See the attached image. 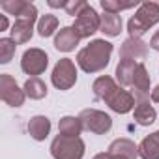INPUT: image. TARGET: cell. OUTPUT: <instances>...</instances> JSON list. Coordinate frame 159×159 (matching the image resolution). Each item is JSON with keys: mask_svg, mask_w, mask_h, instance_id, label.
Returning <instances> with one entry per match:
<instances>
[{"mask_svg": "<svg viewBox=\"0 0 159 159\" xmlns=\"http://www.w3.org/2000/svg\"><path fill=\"white\" fill-rule=\"evenodd\" d=\"M157 23H159V4L157 2H142L139 6L137 13L127 23L129 38H140Z\"/></svg>", "mask_w": 159, "mask_h": 159, "instance_id": "obj_2", "label": "cell"}, {"mask_svg": "<svg viewBox=\"0 0 159 159\" xmlns=\"http://www.w3.org/2000/svg\"><path fill=\"white\" fill-rule=\"evenodd\" d=\"M112 159H125V157H118V155H112Z\"/></svg>", "mask_w": 159, "mask_h": 159, "instance_id": "obj_33", "label": "cell"}, {"mask_svg": "<svg viewBox=\"0 0 159 159\" xmlns=\"http://www.w3.org/2000/svg\"><path fill=\"white\" fill-rule=\"evenodd\" d=\"M47 66H49V56H47L45 51L36 49V47L25 51L23 60H21V69H23L26 75L38 77V75H41V73L47 69Z\"/></svg>", "mask_w": 159, "mask_h": 159, "instance_id": "obj_8", "label": "cell"}, {"mask_svg": "<svg viewBox=\"0 0 159 159\" xmlns=\"http://www.w3.org/2000/svg\"><path fill=\"white\" fill-rule=\"evenodd\" d=\"M17 43L11 38H2L0 39V64H8L15 56Z\"/></svg>", "mask_w": 159, "mask_h": 159, "instance_id": "obj_25", "label": "cell"}, {"mask_svg": "<svg viewBox=\"0 0 159 159\" xmlns=\"http://www.w3.org/2000/svg\"><path fill=\"white\" fill-rule=\"evenodd\" d=\"M51 81L58 90H69L77 83V67L71 58H62L52 69Z\"/></svg>", "mask_w": 159, "mask_h": 159, "instance_id": "obj_5", "label": "cell"}, {"mask_svg": "<svg viewBox=\"0 0 159 159\" xmlns=\"http://www.w3.org/2000/svg\"><path fill=\"white\" fill-rule=\"evenodd\" d=\"M6 13L15 15V19H38V10L34 4L26 2V0H4L0 4Z\"/></svg>", "mask_w": 159, "mask_h": 159, "instance_id": "obj_10", "label": "cell"}, {"mask_svg": "<svg viewBox=\"0 0 159 159\" xmlns=\"http://www.w3.org/2000/svg\"><path fill=\"white\" fill-rule=\"evenodd\" d=\"M56 28H58V19H56L54 15L47 13V15L39 17V21H38V34H39L41 38L52 36V34L56 32Z\"/></svg>", "mask_w": 159, "mask_h": 159, "instance_id": "obj_24", "label": "cell"}, {"mask_svg": "<svg viewBox=\"0 0 159 159\" xmlns=\"http://www.w3.org/2000/svg\"><path fill=\"white\" fill-rule=\"evenodd\" d=\"M94 159H112V155H111L109 152H101V153L94 155Z\"/></svg>", "mask_w": 159, "mask_h": 159, "instance_id": "obj_31", "label": "cell"}, {"mask_svg": "<svg viewBox=\"0 0 159 159\" xmlns=\"http://www.w3.org/2000/svg\"><path fill=\"white\" fill-rule=\"evenodd\" d=\"M139 2H118V0H101V8L105 13H114L118 15L120 11L124 10H129V8H135Z\"/></svg>", "mask_w": 159, "mask_h": 159, "instance_id": "obj_26", "label": "cell"}, {"mask_svg": "<svg viewBox=\"0 0 159 159\" xmlns=\"http://www.w3.org/2000/svg\"><path fill=\"white\" fill-rule=\"evenodd\" d=\"M105 103H107L114 112H118V114H125V112H129V111L137 105L135 96H133L131 92L124 90L122 86H118V88L105 99Z\"/></svg>", "mask_w": 159, "mask_h": 159, "instance_id": "obj_9", "label": "cell"}, {"mask_svg": "<svg viewBox=\"0 0 159 159\" xmlns=\"http://www.w3.org/2000/svg\"><path fill=\"white\" fill-rule=\"evenodd\" d=\"M150 47H152L153 51H159V30L152 36V39H150Z\"/></svg>", "mask_w": 159, "mask_h": 159, "instance_id": "obj_28", "label": "cell"}, {"mask_svg": "<svg viewBox=\"0 0 159 159\" xmlns=\"http://www.w3.org/2000/svg\"><path fill=\"white\" fill-rule=\"evenodd\" d=\"M88 8V2H84V0H67L66 2V13L67 15H73V17H79L84 10Z\"/></svg>", "mask_w": 159, "mask_h": 159, "instance_id": "obj_27", "label": "cell"}, {"mask_svg": "<svg viewBox=\"0 0 159 159\" xmlns=\"http://www.w3.org/2000/svg\"><path fill=\"white\" fill-rule=\"evenodd\" d=\"M133 118H135V122H137L139 125H150V124L155 122L157 112H155V109H153L148 101H139V103L135 105Z\"/></svg>", "mask_w": 159, "mask_h": 159, "instance_id": "obj_20", "label": "cell"}, {"mask_svg": "<svg viewBox=\"0 0 159 159\" xmlns=\"http://www.w3.org/2000/svg\"><path fill=\"white\" fill-rule=\"evenodd\" d=\"M152 101H153V103H159V86H155V88L152 90Z\"/></svg>", "mask_w": 159, "mask_h": 159, "instance_id": "obj_30", "label": "cell"}, {"mask_svg": "<svg viewBox=\"0 0 159 159\" xmlns=\"http://www.w3.org/2000/svg\"><path fill=\"white\" fill-rule=\"evenodd\" d=\"M109 153L111 155H118V157H125V159H137L139 155V146L129 140V139H118L109 146Z\"/></svg>", "mask_w": 159, "mask_h": 159, "instance_id": "obj_16", "label": "cell"}, {"mask_svg": "<svg viewBox=\"0 0 159 159\" xmlns=\"http://www.w3.org/2000/svg\"><path fill=\"white\" fill-rule=\"evenodd\" d=\"M79 120H81V124H83V127L86 131L96 133V135H105L112 127V118L109 114H105L103 111H98V109H84V111H81Z\"/></svg>", "mask_w": 159, "mask_h": 159, "instance_id": "obj_4", "label": "cell"}, {"mask_svg": "<svg viewBox=\"0 0 159 159\" xmlns=\"http://www.w3.org/2000/svg\"><path fill=\"white\" fill-rule=\"evenodd\" d=\"M139 155L142 159H159V131L150 133L139 144Z\"/></svg>", "mask_w": 159, "mask_h": 159, "instance_id": "obj_17", "label": "cell"}, {"mask_svg": "<svg viewBox=\"0 0 159 159\" xmlns=\"http://www.w3.org/2000/svg\"><path fill=\"white\" fill-rule=\"evenodd\" d=\"M83 124L79 120V116H64L58 124V133L60 135H66V137H79L83 133Z\"/></svg>", "mask_w": 159, "mask_h": 159, "instance_id": "obj_22", "label": "cell"}, {"mask_svg": "<svg viewBox=\"0 0 159 159\" xmlns=\"http://www.w3.org/2000/svg\"><path fill=\"white\" fill-rule=\"evenodd\" d=\"M34 23H36L34 19H15V23H13V26L10 30L11 39L17 45L30 41V38L34 34Z\"/></svg>", "mask_w": 159, "mask_h": 159, "instance_id": "obj_13", "label": "cell"}, {"mask_svg": "<svg viewBox=\"0 0 159 159\" xmlns=\"http://www.w3.org/2000/svg\"><path fill=\"white\" fill-rule=\"evenodd\" d=\"M79 41H81V38L75 34L73 26H64L58 30V34L54 38V47L62 52H69L79 45Z\"/></svg>", "mask_w": 159, "mask_h": 159, "instance_id": "obj_14", "label": "cell"}, {"mask_svg": "<svg viewBox=\"0 0 159 159\" xmlns=\"http://www.w3.org/2000/svg\"><path fill=\"white\" fill-rule=\"evenodd\" d=\"M0 98L2 101L10 107H21L25 103V90L19 88V84L15 83V79L8 73H2L0 75Z\"/></svg>", "mask_w": 159, "mask_h": 159, "instance_id": "obj_6", "label": "cell"}, {"mask_svg": "<svg viewBox=\"0 0 159 159\" xmlns=\"http://www.w3.org/2000/svg\"><path fill=\"white\" fill-rule=\"evenodd\" d=\"M66 2H67V0H66ZM66 2H62V0H60V2H58V0H49V6L51 8H66Z\"/></svg>", "mask_w": 159, "mask_h": 159, "instance_id": "obj_29", "label": "cell"}, {"mask_svg": "<svg viewBox=\"0 0 159 159\" xmlns=\"http://www.w3.org/2000/svg\"><path fill=\"white\" fill-rule=\"evenodd\" d=\"M25 94L30 99H43L47 96V84L41 81L39 77H30L28 81L25 83Z\"/></svg>", "mask_w": 159, "mask_h": 159, "instance_id": "obj_23", "label": "cell"}, {"mask_svg": "<svg viewBox=\"0 0 159 159\" xmlns=\"http://www.w3.org/2000/svg\"><path fill=\"white\" fill-rule=\"evenodd\" d=\"M51 155L54 159H83L84 155V142L81 137H54L51 142Z\"/></svg>", "mask_w": 159, "mask_h": 159, "instance_id": "obj_3", "label": "cell"}, {"mask_svg": "<svg viewBox=\"0 0 159 159\" xmlns=\"http://www.w3.org/2000/svg\"><path fill=\"white\" fill-rule=\"evenodd\" d=\"M8 28V19L6 15H0V30H6Z\"/></svg>", "mask_w": 159, "mask_h": 159, "instance_id": "obj_32", "label": "cell"}, {"mask_svg": "<svg viewBox=\"0 0 159 159\" xmlns=\"http://www.w3.org/2000/svg\"><path fill=\"white\" fill-rule=\"evenodd\" d=\"M101 19V25H99V30L105 34V36H118L122 32V17L120 15H114V13H103L99 15Z\"/></svg>", "mask_w": 159, "mask_h": 159, "instance_id": "obj_21", "label": "cell"}, {"mask_svg": "<svg viewBox=\"0 0 159 159\" xmlns=\"http://www.w3.org/2000/svg\"><path fill=\"white\" fill-rule=\"evenodd\" d=\"M140 62L135 60H127V58H120L118 66H116V81L120 86H131L133 84V79H135V71L137 66Z\"/></svg>", "mask_w": 159, "mask_h": 159, "instance_id": "obj_15", "label": "cell"}, {"mask_svg": "<svg viewBox=\"0 0 159 159\" xmlns=\"http://www.w3.org/2000/svg\"><path fill=\"white\" fill-rule=\"evenodd\" d=\"M28 133L34 140H45L51 133V120L47 116H34L28 122Z\"/></svg>", "mask_w": 159, "mask_h": 159, "instance_id": "obj_18", "label": "cell"}, {"mask_svg": "<svg viewBox=\"0 0 159 159\" xmlns=\"http://www.w3.org/2000/svg\"><path fill=\"white\" fill-rule=\"evenodd\" d=\"M118 88V84H116V81L112 77H109V75H101V77H98L96 81H94V84H92V90H94V96L98 98V99H107L114 90Z\"/></svg>", "mask_w": 159, "mask_h": 159, "instance_id": "obj_19", "label": "cell"}, {"mask_svg": "<svg viewBox=\"0 0 159 159\" xmlns=\"http://www.w3.org/2000/svg\"><path fill=\"white\" fill-rule=\"evenodd\" d=\"M99 25H101V19H99V15L96 13V10L88 4V8L79 15V17H75V23H73V30H75V34L79 36V38H90V36H94L98 30H99Z\"/></svg>", "mask_w": 159, "mask_h": 159, "instance_id": "obj_7", "label": "cell"}, {"mask_svg": "<svg viewBox=\"0 0 159 159\" xmlns=\"http://www.w3.org/2000/svg\"><path fill=\"white\" fill-rule=\"evenodd\" d=\"M133 96H135V101H146V98L150 96V75H148V69L146 66L140 62L137 66V71H135V79H133Z\"/></svg>", "mask_w": 159, "mask_h": 159, "instance_id": "obj_12", "label": "cell"}, {"mask_svg": "<svg viewBox=\"0 0 159 159\" xmlns=\"http://www.w3.org/2000/svg\"><path fill=\"white\" fill-rule=\"evenodd\" d=\"M111 54H112V43H109L105 39H94V41H90V45L79 51L77 64L86 73H98L109 66Z\"/></svg>", "mask_w": 159, "mask_h": 159, "instance_id": "obj_1", "label": "cell"}, {"mask_svg": "<svg viewBox=\"0 0 159 159\" xmlns=\"http://www.w3.org/2000/svg\"><path fill=\"white\" fill-rule=\"evenodd\" d=\"M148 56V45L140 38H127L120 47V58L140 62Z\"/></svg>", "mask_w": 159, "mask_h": 159, "instance_id": "obj_11", "label": "cell"}]
</instances>
